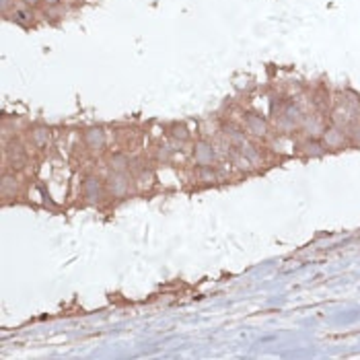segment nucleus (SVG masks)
<instances>
[{"label": "nucleus", "instance_id": "7ed1b4c3", "mask_svg": "<svg viewBox=\"0 0 360 360\" xmlns=\"http://www.w3.org/2000/svg\"><path fill=\"white\" fill-rule=\"evenodd\" d=\"M82 193H85V198L89 202H99L101 200V193H103L101 179L95 177V175L85 177V181H82Z\"/></svg>", "mask_w": 360, "mask_h": 360}, {"label": "nucleus", "instance_id": "f03ea898", "mask_svg": "<svg viewBox=\"0 0 360 360\" xmlns=\"http://www.w3.org/2000/svg\"><path fill=\"white\" fill-rule=\"evenodd\" d=\"M191 155H193V161H196L198 165H210L214 161V157H216V152H214V146L210 142L198 140L196 146H193Z\"/></svg>", "mask_w": 360, "mask_h": 360}, {"label": "nucleus", "instance_id": "6e6552de", "mask_svg": "<svg viewBox=\"0 0 360 360\" xmlns=\"http://www.w3.org/2000/svg\"><path fill=\"white\" fill-rule=\"evenodd\" d=\"M0 187H2V193L4 196H10V193H15L17 187H19V179L15 173H4L2 175V181H0Z\"/></svg>", "mask_w": 360, "mask_h": 360}, {"label": "nucleus", "instance_id": "0eeeda50", "mask_svg": "<svg viewBox=\"0 0 360 360\" xmlns=\"http://www.w3.org/2000/svg\"><path fill=\"white\" fill-rule=\"evenodd\" d=\"M107 165H109V169L112 171H116V173H123L128 167H130V159L123 155V152H116V155H112L109 157V161H107Z\"/></svg>", "mask_w": 360, "mask_h": 360}, {"label": "nucleus", "instance_id": "f3484780", "mask_svg": "<svg viewBox=\"0 0 360 360\" xmlns=\"http://www.w3.org/2000/svg\"><path fill=\"white\" fill-rule=\"evenodd\" d=\"M41 0H25V4H31V6H35V4H39Z\"/></svg>", "mask_w": 360, "mask_h": 360}, {"label": "nucleus", "instance_id": "dca6fc26", "mask_svg": "<svg viewBox=\"0 0 360 360\" xmlns=\"http://www.w3.org/2000/svg\"><path fill=\"white\" fill-rule=\"evenodd\" d=\"M286 118H288L290 121H299V120H300V112H299L297 107H288V109H286Z\"/></svg>", "mask_w": 360, "mask_h": 360}, {"label": "nucleus", "instance_id": "f257e3e1", "mask_svg": "<svg viewBox=\"0 0 360 360\" xmlns=\"http://www.w3.org/2000/svg\"><path fill=\"white\" fill-rule=\"evenodd\" d=\"M128 187H130L128 177L123 175V173H116V171H112V175L107 177V189H109V193H112L114 198H121V196H126V193H128Z\"/></svg>", "mask_w": 360, "mask_h": 360}, {"label": "nucleus", "instance_id": "ddd939ff", "mask_svg": "<svg viewBox=\"0 0 360 360\" xmlns=\"http://www.w3.org/2000/svg\"><path fill=\"white\" fill-rule=\"evenodd\" d=\"M171 136L175 138V140H179V142H185L187 138H189V132H187V128H185V126H173Z\"/></svg>", "mask_w": 360, "mask_h": 360}, {"label": "nucleus", "instance_id": "20e7f679", "mask_svg": "<svg viewBox=\"0 0 360 360\" xmlns=\"http://www.w3.org/2000/svg\"><path fill=\"white\" fill-rule=\"evenodd\" d=\"M245 126H247L249 132L255 134V136H266L268 134V123H266V120L261 118V116H257V114H247L245 116Z\"/></svg>", "mask_w": 360, "mask_h": 360}, {"label": "nucleus", "instance_id": "6ab92c4d", "mask_svg": "<svg viewBox=\"0 0 360 360\" xmlns=\"http://www.w3.org/2000/svg\"><path fill=\"white\" fill-rule=\"evenodd\" d=\"M46 2H48V4H58L60 0H46Z\"/></svg>", "mask_w": 360, "mask_h": 360}, {"label": "nucleus", "instance_id": "423d86ee", "mask_svg": "<svg viewBox=\"0 0 360 360\" xmlns=\"http://www.w3.org/2000/svg\"><path fill=\"white\" fill-rule=\"evenodd\" d=\"M85 142L91 148H101L105 144V132H103V128H89L85 132Z\"/></svg>", "mask_w": 360, "mask_h": 360}, {"label": "nucleus", "instance_id": "39448f33", "mask_svg": "<svg viewBox=\"0 0 360 360\" xmlns=\"http://www.w3.org/2000/svg\"><path fill=\"white\" fill-rule=\"evenodd\" d=\"M6 157H8V161L12 163V167H17L21 169V167H25V161H27V155H25V150H23V146L21 144H8V148H6Z\"/></svg>", "mask_w": 360, "mask_h": 360}, {"label": "nucleus", "instance_id": "2eb2a0df", "mask_svg": "<svg viewBox=\"0 0 360 360\" xmlns=\"http://www.w3.org/2000/svg\"><path fill=\"white\" fill-rule=\"evenodd\" d=\"M138 181H140V187H150L152 181H155V175H152V171H142Z\"/></svg>", "mask_w": 360, "mask_h": 360}, {"label": "nucleus", "instance_id": "9b49d317", "mask_svg": "<svg viewBox=\"0 0 360 360\" xmlns=\"http://www.w3.org/2000/svg\"><path fill=\"white\" fill-rule=\"evenodd\" d=\"M31 12L29 10H25V8H15L12 10V21H15L17 25H21V27H27V25H31Z\"/></svg>", "mask_w": 360, "mask_h": 360}, {"label": "nucleus", "instance_id": "1a4fd4ad", "mask_svg": "<svg viewBox=\"0 0 360 360\" xmlns=\"http://www.w3.org/2000/svg\"><path fill=\"white\" fill-rule=\"evenodd\" d=\"M31 140L35 146H46L50 140V130L46 126H37L31 130Z\"/></svg>", "mask_w": 360, "mask_h": 360}, {"label": "nucleus", "instance_id": "9d476101", "mask_svg": "<svg viewBox=\"0 0 360 360\" xmlns=\"http://www.w3.org/2000/svg\"><path fill=\"white\" fill-rule=\"evenodd\" d=\"M323 140H325L327 146H334L336 148V146H340L344 142V134L340 130H336V128H329V130L323 132Z\"/></svg>", "mask_w": 360, "mask_h": 360}, {"label": "nucleus", "instance_id": "a211bd4d", "mask_svg": "<svg viewBox=\"0 0 360 360\" xmlns=\"http://www.w3.org/2000/svg\"><path fill=\"white\" fill-rule=\"evenodd\" d=\"M8 4H10V0H2V10H4V12L8 10Z\"/></svg>", "mask_w": 360, "mask_h": 360}, {"label": "nucleus", "instance_id": "4468645a", "mask_svg": "<svg viewBox=\"0 0 360 360\" xmlns=\"http://www.w3.org/2000/svg\"><path fill=\"white\" fill-rule=\"evenodd\" d=\"M304 152H307V155H313V157H319L321 152H323V146L319 144V142H307L304 144Z\"/></svg>", "mask_w": 360, "mask_h": 360}, {"label": "nucleus", "instance_id": "f8f14e48", "mask_svg": "<svg viewBox=\"0 0 360 360\" xmlns=\"http://www.w3.org/2000/svg\"><path fill=\"white\" fill-rule=\"evenodd\" d=\"M198 177H200V181H204V183H212V181H216V171L210 167V165H200Z\"/></svg>", "mask_w": 360, "mask_h": 360}]
</instances>
